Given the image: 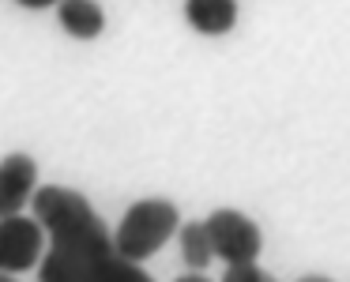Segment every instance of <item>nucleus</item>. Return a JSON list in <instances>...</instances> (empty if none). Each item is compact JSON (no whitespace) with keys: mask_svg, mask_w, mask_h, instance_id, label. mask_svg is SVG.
I'll list each match as a JSON object with an SVG mask.
<instances>
[{"mask_svg":"<svg viewBox=\"0 0 350 282\" xmlns=\"http://www.w3.org/2000/svg\"><path fill=\"white\" fill-rule=\"evenodd\" d=\"M297 282H332V279H324V274H305V279H297Z\"/></svg>","mask_w":350,"mask_h":282,"instance_id":"12","label":"nucleus"},{"mask_svg":"<svg viewBox=\"0 0 350 282\" xmlns=\"http://www.w3.org/2000/svg\"><path fill=\"white\" fill-rule=\"evenodd\" d=\"M177 237H181V256L189 267H207L215 259V244H211V234H207V222H185L181 229H177Z\"/></svg>","mask_w":350,"mask_h":282,"instance_id":"8","label":"nucleus"},{"mask_svg":"<svg viewBox=\"0 0 350 282\" xmlns=\"http://www.w3.org/2000/svg\"><path fill=\"white\" fill-rule=\"evenodd\" d=\"M0 282H16V279H12V274H8V271H0Z\"/></svg>","mask_w":350,"mask_h":282,"instance_id":"13","label":"nucleus"},{"mask_svg":"<svg viewBox=\"0 0 350 282\" xmlns=\"http://www.w3.org/2000/svg\"><path fill=\"white\" fill-rule=\"evenodd\" d=\"M34 181H38V166L31 154H8L0 158V218L19 214V207H27V199L34 196Z\"/></svg>","mask_w":350,"mask_h":282,"instance_id":"5","label":"nucleus"},{"mask_svg":"<svg viewBox=\"0 0 350 282\" xmlns=\"http://www.w3.org/2000/svg\"><path fill=\"white\" fill-rule=\"evenodd\" d=\"M23 8H49V4H61V0H19Z\"/></svg>","mask_w":350,"mask_h":282,"instance_id":"10","label":"nucleus"},{"mask_svg":"<svg viewBox=\"0 0 350 282\" xmlns=\"http://www.w3.org/2000/svg\"><path fill=\"white\" fill-rule=\"evenodd\" d=\"M46 241H49V234L38 218H23V214L0 218V271H8V274L31 271L38 264Z\"/></svg>","mask_w":350,"mask_h":282,"instance_id":"4","label":"nucleus"},{"mask_svg":"<svg viewBox=\"0 0 350 282\" xmlns=\"http://www.w3.org/2000/svg\"><path fill=\"white\" fill-rule=\"evenodd\" d=\"M207 234H211L215 256L222 264L237 267V264H256L260 249H264V234L249 214L234 211V207H219V211L207 214Z\"/></svg>","mask_w":350,"mask_h":282,"instance_id":"3","label":"nucleus"},{"mask_svg":"<svg viewBox=\"0 0 350 282\" xmlns=\"http://www.w3.org/2000/svg\"><path fill=\"white\" fill-rule=\"evenodd\" d=\"M34 211L49 234L38 282H154L139 264L117 252L113 234L87 196L64 184H46L34 192Z\"/></svg>","mask_w":350,"mask_h":282,"instance_id":"1","label":"nucleus"},{"mask_svg":"<svg viewBox=\"0 0 350 282\" xmlns=\"http://www.w3.org/2000/svg\"><path fill=\"white\" fill-rule=\"evenodd\" d=\"M185 19L200 34H230L237 27V0H185Z\"/></svg>","mask_w":350,"mask_h":282,"instance_id":"6","label":"nucleus"},{"mask_svg":"<svg viewBox=\"0 0 350 282\" xmlns=\"http://www.w3.org/2000/svg\"><path fill=\"white\" fill-rule=\"evenodd\" d=\"M57 19H61L64 34H72L79 42H91L106 31V12L94 0H61L57 4Z\"/></svg>","mask_w":350,"mask_h":282,"instance_id":"7","label":"nucleus"},{"mask_svg":"<svg viewBox=\"0 0 350 282\" xmlns=\"http://www.w3.org/2000/svg\"><path fill=\"white\" fill-rule=\"evenodd\" d=\"M222 282H275L267 271H260L256 264H237V267H226Z\"/></svg>","mask_w":350,"mask_h":282,"instance_id":"9","label":"nucleus"},{"mask_svg":"<svg viewBox=\"0 0 350 282\" xmlns=\"http://www.w3.org/2000/svg\"><path fill=\"white\" fill-rule=\"evenodd\" d=\"M177 229H181L177 203H170V199H162V196H147V199H136V203L124 211L121 226L113 229V244L124 259L144 264V259L154 256Z\"/></svg>","mask_w":350,"mask_h":282,"instance_id":"2","label":"nucleus"},{"mask_svg":"<svg viewBox=\"0 0 350 282\" xmlns=\"http://www.w3.org/2000/svg\"><path fill=\"white\" fill-rule=\"evenodd\" d=\"M177 282H211V279H204V274H181Z\"/></svg>","mask_w":350,"mask_h":282,"instance_id":"11","label":"nucleus"}]
</instances>
